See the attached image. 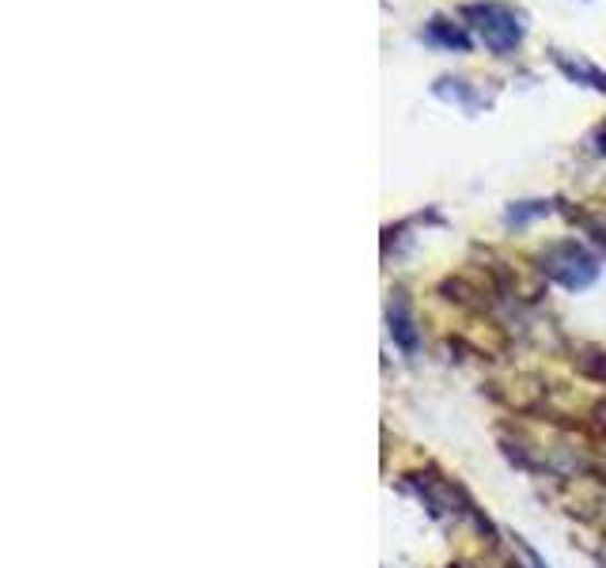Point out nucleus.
Masks as SVG:
<instances>
[{"label": "nucleus", "instance_id": "nucleus-4", "mask_svg": "<svg viewBox=\"0 0 606 568\" xmlns=\"http://www.w3.org/2000/svg\"><path fill=\"white\" fill-rule=\"evenodd\" d=\"M516 542H519V538H516ZM519 546H524V542H519ZM524 554H527V561H531L535 568H546V565H542V557H539V554H535V549H531V546H524Z\"/></svg>", "mask_w": 606, "mask_h": 568}, {"label": "nucleus", "instance_id": "nucleus-3", "mask_svg": "<svg viewBox=\"0 0 606 568\" xmlns=\"http://www.w3.org/2000/svg\"><path fill=\"white\" fill-rule=\"evenodd\" d=\"M390 334H395V341L403 346L406 352L417 349V334H414V323H409L406 315V304H395L390 307Z\"/></svg>", "mask_w": 606, "mask_h": 568}, {"label": "nucleus", "instance_id": "nucleus-2", "mask_svg": "<svg viewBox=\"0 0 606 568\" xmlns=\"http://www.w3.org/2000/svg\"><path fill=\"white\" fill-rule=\"evenodd\" d=\"M546 273L565 284V288H587L595 281V273H599V265H595V258L587 251H580L576 243H561L558 251H550V258H546Z\"/></svg>", "mask_w": 606, "mask_h": 568}, {"label": "nucleus", "instance_id": "nucleus-1", "mask_svg": "<svg viewBox=\"0 0 606 568\" xmlns=\"http://www.w3.org/2000/svg\"><path fill=\"white\" fill-rule=\"evenodd\" d=\"M474 15H477V34H482L493 54H511V50L519 46V39H524V23H519V15L508 12V8L489 4V8H477Z\"/></svg>", "mask_w": 606, "mask_h": 568}]
</instances>
